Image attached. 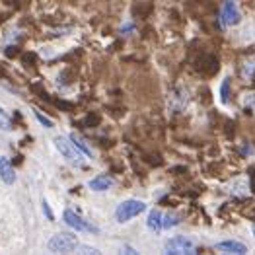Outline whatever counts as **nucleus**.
Wrapping results in <instances>:
<instances>
[{
    "mask_svg": "<svg viewBox=\"0 0 255 255\" xmlns=\"http://www.w3.org/2000/svg\"><path fill=\"white\" fill-rule=\"evenodd\" d=\"M220 96H222V104H228V102H230V78H224V80H222Z\"/></svg>",
    "mask_w": 255,
    "mask_h": 255,
    "instance_id": "nucleus-15",
    "label": "nucleus"
},
{
    "mask_svg": "<svg viewBox=\"0 0 255 255\" xmlns=\"http://www.w3.org/2000/svg\"><path fill=\"white\" fill-rule=\"evenodd\" d=\"M242 21V12L238 8V0H226L220 8V14H218V23L220 27H234Z\"/></svg>",
    "mask_w": 255,
    "mask_h": 255,
    "instance_id": "nucleus-4",
    "label": "nucleus"
},
{
    "mask_svg": "<svg viewBox=\"0 0 255 255\" xmlns=\"http://www.w3.org/2000/svg\"><path fill=\"white\" fill-rule=\"evenodd\" d=\"M144 211H146V203H144V201L127 199V201H123V203L117 205V209H115V220L121 222V224H125V222H128L130 218L142 214Z\"/></svg>",
    "mask_w": 255,
    "mask_h": 255,
    "instance_id": "nucleus-1",
    "label": "nucleus"
},
{
    "mask_svg": "<svg viewBox=\"0 0 255 255\" xmlns=\"http://www.w3.org/2000/svg\"><path fill=\"white\" fill-rule=\"evenodd\" d=\"M0 177H2V181L8 183V185H12V183L16 181V171L12 168L10 160L4 158V156H0Z\"/></svg>",
    "mask_w": 255,
    "mask_h": 255,
    "instance_id": "nucleus-10",
    "label": "nucleus"
},
{
    "mask_svg": "<svg viewBox=\"0 0 255 255\" xmlns=\"http://www.w3.org/2000/svg\"><path fill=\"white\" fill-rule=\"evenodd\" d=\"M242 78L244 80H254L255 78V57H248L242 64Z\"/></svg>",
    "mask_w": 255,
    "mask_h": 255,
    "instance_id": "nucleus-13",
    "label": "nucleus"
},
{
    "mask_svg": "<svg viewBox=\"0 0 255 255\" xmlns=\"http://www.w3.org/2000/svg\"><path fill=\"white\" fill-rule=\"evenodd\" d=\"M113 179L109 177V175H106V173H102V175H96L94 179H90L88 181V187L92 189V191H107L109 187H113Z\"/></svg>",
    "mask_w": 255,
    "mask_h": 255,
    "instance_id": "nucleus-9",
    "label": "nucleus"
},
{
    "mask_svg": "<svg viewBox=\"0 0 255 255\" xmlns=\"http://www.w3.org/2000/svg\"><path fill=\"white\" fill-rule=\"evenodd\" d=\"M53 142H55V148L59 150L68 162H72L76 166H82V152L72 144V140L68 136H57Z\"/></svg>",
    "mask_w": 255,
    "mask_h": 255,
    "instance_id": "nucleus-5",
    "label": "nucleus"
},
{
    "mask_svg": "<svg viewBox=\"0 0 255 255\" xmlns=\"http://www.w3.org/2000/svg\"><path fill=\"white\" fill-rule=\"evenodd\" d=\"M254 236H255V224H254Z\"/></svg>",
    "mask_w": 255,
    "mask_h": 255,
    "instance_id": "nucleus-22",
    "label": "nucleus"
},
{
    "mask_svg": "<svg viewBox=\"0 0 255 255\" xmlns=\"http://www.w3.org/2000/svg\"><path fill=\"white\" fill-rule=\"evenodd\" d=\"M146 226H148L152 232H162V213L158 209H152L148 214V220H146Z\"/></svg>",
    "mask_w": 255,
    "mask_h": 255,
    "instance_id": "nucleus-12",
    "label": "nucleus"
},
{
    "mask_svg": "<svg viewBox=\"0 0 255 255\" xmlns=\"http://www.w3.org/2000/svg\"><path fill=\"white\" fill-rule=\"evenodd\" d=\"M0 128L2 130H10L12 128V121H10V115L0 107Z\"/></svg>",
    "mask_w": 255,
    "mask_h": 255,
    "instance_id": "nucleus-16",
    "label": "nucleus"
},
{
    "mask_svg": "<svg viewBox=\"0 0 255 255\" xmlns=\"http://www.w3.org/2000/svg\"><path fill=\"white\" fill-rule=\"evenodd\" d=\"M226 191L230 193V195H234V197H240V199L250 197V181H248V177H244V175L234 177L232 181H228Z\"/></svg>",
    "mask_w": 255,
    "mask_h": 255,
    "instance_id": "nucleus-8",
    "label": "nucleus"
},
{
    "mask_svg": "<svg viewBox=\"0 0 255 255\" xmlns=\"http://www.w3.org/2000/svg\"><path fill=\"white\" fill-rule=\"evenodd\" d=\"M123 250H125V252H127V254H136V250H132V248H128V246H125V248H123Z\"/></svg>",
    "mask_w": 255,
    "mask_h": 255,
    "instance_id": "nucleus-21",
    "label": "nucleus"
},
{
    "mask_svg": "<svg viewBox=\"0 0 255 255\" xmlns=\"http://www.w3.org/2000/svg\"><path fill=\"white\" fill-rule=\"evenodd\" d=\"M179 222H181V218H179L177 214H173V213L162 214V228H164V230H171V228H175Z\"/></svg>",
    "mask_w": 255,
    "mask_h": 255,
    "instance_id": "nucleus-14",
    "label": "nucleus"
},
{
    "mask_svg": "<svg viewBox=\"0 0 255 255\" xmlns=\"http://www.w3.org/2000/svg\"><path fill=\"white\" fill-rule=\"evenodd\" d=\"M130 31H134V23H125L119 29V33H130Z\"/></svg>",
    "mask_w": 255,
    "mask_h": 255,
    "instance_id": "nucleus-20",
    "label": "nucleus"
},
{
    "mask_svg": "<svg viewBox=\"0 0 255 255\" xmlns=\"http://www.w3.org/2000/svg\"><path fill=\"white\" fill-rule=\"evenodd\" d=\"M214 250L216 252H222V254H232V255H244L248 254V246L238 242V240H224V242H216L214 244Z\"/></svg>",
    "mask_w": 255,
    "mask_h": 255,
    "instance_id": "nucleus-7",
    "label": "nucleus"
},
{
    "mask_svg": "<svg viewBox=\"0 0 255 255\" xmlns=\"http://www.w3.org/2000/svg\"><path fill=\"white\" fill-rule=\"evenodd\" d=\"M63 218H64V222H66L72 230H76V232H90V234H98V232H100L94 224H90L88 220H84L82 216H78V214L74 213V211H70V209L64 211Z\"/></svg>",
    "mask_w": 255,
    "mask_h": 255,
    "instance_id": "nucleus-6",
    "label": "nucleus"
},
{
    "mask_svg": "<svg viewBox=\"0 0 255 255\" xmlns=\"http://www.w3.org/2000/svg\"><path fill=\"white\" fill-rule=\"evenodd\" d=\"M68 138L72 140V144L80 150L84 156H88V158H94V150H92V146L86 142L82 136H78V134H74V132H72V134H68Z\"/></svg>",
    "mask_w": 255,
    "mask_h": 255,
    "instance_id": "nucleus-11",
    "label": "nucleus"
},
{
    "mask_svg": "<svg viewBox=\"0 0 255 255\" xmlns=\"http://www.w3.org/2000/svg\"><path fill=\"white\" fill-rule=\"evenodd\" d=\"M80 246L78 238L72 234H55L49 242H47V250L53 252V254H70V252H76Z\"/></svg>",
    "mask_w": 255,
    "mask_h": 255,
    "instance_id": "nucleus-2",
    "label": "nucleus"
},
{
    "mask_svg": "<svg viewBox=\"0 0 255 255\" xmlns=\"http://www.w3.org/2000/svg\"><path fill=\"white\" fill-rule=\"evenodd\" d=\"M33 113H35V119H37V121L41 123L43 127L51 128V127H53V125H55V123H53V121H51L49 117H45V115H43V113H41V111H39V109H33Z\"/></svg>",
    "mask_w": 255,
    "mask_h": 255,
    "instance_id": "nucleus-17",
    "label": "nucleus"
},
{
    "mask_svg": "<svg viewBox=\"0 0 255 255\" xmlns=\"http://www.w3.org/2000/svg\"><path fill=\"white\" fill-rule=\"evenodd\" d=\"M43 213H45V216H47L49 220H53V213H51V209H49V203H47V199H43Z\"/></svg>",
    "mask_w": 255,
    "mask_h": 255,
    "instance_id": "nucleus-19",
    "label": "nucleus"
},
{
    "mask_svg": "<svg viewBox=\"0 0 255 255\" xmlns=\"http://www.w3.org/2000/svg\"><path fill=\"white\" fill-rule=\"evenodd\" d=\"M242 106L244 107H250L255 111V94H246L244 100H242Z\"/></svg>",
    "mask_w": 255,
    "mask_h": 255,
    "instance_id": "nucleus-18",
    "label": "nucleus"
},
{
    "mask_svg": "<svg viewBox=\"0 0 255 255\" xmlns=\"http://www.w3.org/2000/svg\"><path fill=\"white\" fill-rule=\"evenodd\" d=\"M164 252L170 255H193L197 252V242L187 238V236H175V238H170L166 244H164Z\"/></svg>",
    "mask_w": 255,
    "mask_h": 255,
    "instance_id": "nucleus-3",
    "label": "nucleus"
}]
</instances>
